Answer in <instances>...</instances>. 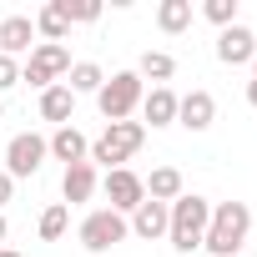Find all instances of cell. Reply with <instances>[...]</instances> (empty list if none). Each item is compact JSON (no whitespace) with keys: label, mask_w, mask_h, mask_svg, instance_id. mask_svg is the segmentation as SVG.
<instances>
[{"label":"cell","mask_w":257,"mask_h":257,"mask_svg":"<svg viewBox=\"0 0 257 257\" xmlns=\"http://www.w3.org/2000/svg\"><path fill=\"white\" fill-rule=\"evenodd\" d=\"M247 232H252V207L247 202H212V222H207L202 247L212 257H242Z\"/></svg>","instance_id":"1"},{"label":"cell","mask_w":257,"mask_h":257,"mask_svg":"<svg viewBox=\"0 0 257 257\" xmlns=\"http://www.w3.org/2000/svg\"><path fill=\"white\" fill-rule=\"evenodd\" d=\"M167 212H172V222H167V242H172L182 257L197 252L202 237H207V222H212V202H207L202 192H182Z\"/></svg>","instance_id":"2"},{"label":"cell","mask_w":257,"mask_h":257,"mask_svg":"<svg viewBox=\"0 0 257 257\" xmlns=\"http://www.w3.org/2000/svg\"><path fill=\"white\" fill-rule=\"evenodd\" d=\"M142 142H147V126H142V121H111L106 132L91 142L86 162H91V167L101 162V167H111V172H116V167H126V162L142 152Z\"/></svg>","instance_id":"3"},{"label":"cell","mask_w":257,"mask_h":257,"mask_svg":"<svg viewBox=\"0 0 257 257\" xmlns=\"http://www.w3.org/2000/svg\"><path fill=\"white\" fill-rule=\"evenodd\" d=\"M142 96H147V81L137 71H116L96 91V106H101V116L111 126V121H132V111H142Z\"/></svg>","instance_id":"4"},{"label":"cell","mask_w":257,"mask_h":257,"mask_svg":"<svg viewBox=\"0 0 257 257\" xmlns=\"http://www.w3.org/2000/svg\"><path fill=\"white\" fill-rule=\"evenodd\" d=\"M81 247L86 252H111L116 242H126L132 237V227H126V217L121 212H111V207H96V212H86V222H81Z\"/></svg>","instance_id":"5"},{"label":"cell","mask_w":257,"mask_h":257,"mask_svg":"<svg viewBox=\"0 0 257 257\" xmlns=\"http://www.w3.org/2000/svg\"><path fill=\"white\" fill-rule=\"evenodd\" d=\"M66 71H71V51L66 46H36L31 51V61L21 66V81L26 86H36V91H46V86H61L66 81Z\"/></svg>","instance_id":"6"},{"label":"cell","mask_w":257,"mask_h":257,"mask_svg":"<svg viewBox=\"0 0 257 257\" xmlns=\"http://www.w3.org/2000/svg\"><path fill=\"white\" fill-rule=\"evenodd\" d=\"M46 157H51V147H46L41 132H16V137L6 142V172H11V182L36 177V172L46 167Z\"/></svg>","instance_id":"7"},{"label":"cell","mask_w":257,"mask_h":257,"mask_svg":"<svg viewBox=\"0 0 257 257\" xmlns=\"http://www.w3.org/2000/svg\"><path fill=\"white\" fill-rule=\"evenodd\" d=\"M106 202H111V212H121V217H132L142 202H147V182L132 172V167H116V172H106Z\"/></svg>","instance_id":"8"},{"label":"cell","mask_w":257,"mask_h":257,"mask_svg":"<svg viewBox=\"0 0 257 257\" xmlns=\"http://www.w3.org/2000/svg\"><path fill=\"white\" fill-rule=\"evenodd\" d=\"M252 56H257V36L242 21L227 26V31H217V61L222 66H252Z\"/></svg>","instance_id":"9"},{"label":"cell","mask_w":257,"mask_h":257,"mask_svg":"<svg viewBox=\"0 0 257 257\" xmlns=\"http://www.w3.org/2000/svg\"><path fill=\"white\" fill-rule=\"evenodd\" d=\"M212 121H217V96H212V91H187V96H177V126H187V132H207Z\"/></svg>","instance_id":"10"},{"label":"cell","mask_w":257,"mask_h":257,"mask_svg":"<svg viewBox=\"0 0 257 257\" xmlns=\"http://www.w3.org/2000/svg\"><path fill=\"white\" fill-rule=\"evenodd\" d=\"M167 222H172V212H167V202H142L132 217H126V227H132V237H142V242H157V237H167Z\"/></svg>","instance_id":"11"},{"label":"cell","mask_w":257,"mask_h":257,"mask_svg":"<svg viewBox=\"0 0 257 257\" xmlns=\"http://www.w3.org/2000/svg\"><path fill=\"white\" fill-rule=\"evenodd\" d=\"M26 51H36V21L31 16H6L0 21V56H26Z\"/></svg>","instance_id":"12"},{"label":"cell","mask_w":257,"mask_h":257,"mask_svg":"<svg viewBox=\"0 0 257 257\" xmlns=\"http://www.w3.org/2000/svg\"><path fill=\"white\" fill-rule=\"evenodd\" d=\"M46 147H51V157L56 162H66V167H76V162H86V152H91V142H86V132L71 121V126H56V132L46 137Z\"/></svg>","instance_id":"13"},{"label":"cell","mask_w":257,"mask_h":257,"mask_svg":"<svg viewBox=\"0 0 257 257\" xmlns=\"http://www.w3.org/2000/svg\"><path fill=\"white\" fill-rule=\"evenodd\" d=\"M142 126H152V132H157V126H177V91L172 86H152L147 96H142Z\"/></svg>","instance_id":"14"},{"label":"cell","mask_w":257,"mask_h":257,"mask_svg":"<svg viewBox=\"0 0 257 257\" xmlns=\"http://www.w3.org/2000/svg\"><path fill=\"white\" fill-rule=\"evenodd\" d=\"M61 197H66V207L91 202V197H96V167H91V162L66 167V172H61Z\"/></svg>","instance_id":"15"},{"label":"cell","mask_w":257,"mask_h":257,"mask_svg":"<svg viewBox=\"0 0 257 257\" xmlns=\"http://www.w3.org/2000/svg\"><path fill=\"white\" fill-rule=\"evenodd\" d=\"M31 21H36V36H41L46 46H61V41L71 36V21H66V11H61V0H46Z\"/></svg>","instance_id":"16"},{"label":"cell","mask_w":257,"mask_h":257,"mask_svg":"<svg viewBox=\"0 0 257 257\" xmlns=\"http://www.w3.org/2000/svg\"><path fill=\"white\" fill-rule=\"evenodd\" d=\"M71 96H96L101 86H106V71L96 66V61H71V71H66V81H61Z\"/></svg>","instance_id":"17"},{"label":"cell","mask_w":257,"mask_h":257,"mask_svg":"<svg viewBox=\"0 0 257 257\" xmlns=\"http://www.w3.org/2000/svg\"><path fill=\"white\" fill-rule=\"evenodd\" d=\"M41 121L71 126V121H76V96H71L66 86H46V91H41Z\"/></svg>","instance_id":"18"},{"label":"cell","mask_w":257,"mask_h":257,"mask_svg":"<svg viewBox=\"0 0 257 257\" xmlns=\"http://www.w3.org/2000/svg\"><path fill=\"white\" fill-rule=\"evenodd\" d=\"M182 192H187V182H182L177 167H157V172L147 177V197H152V202H167V207H172Z\"/></svg>","instance_id":"19"},{"label":"cell","mask_w":257,"mask_h":257,"mask_svg":"<svg viewBox=\"0 0 257 257\" xmlns=\"http://www.w3.org/2000/svg\"><path fill=\"white\" fill-rule=\"evenodd\" d=\"M192 0H162L157 6V26H162V36H182V31H192Z\"/></svg>","instance_id":"20"},{"label":"cell","mask_w":257,"mask_h":257,"mask_svg":"<svg viewBox=\"0 0 257 257\" xmlns=\"http://www.w3.org/2000/svg\"><path fill=\"white\" fill-rule=\"evenodd\" d=\"M137 76H142V81H157V86H167V81L177 76V61H172L167 51H142V61H137Z\"/></svg>","instance_id":"21"},{"label":"cell","mask_w":257,"mask_h":257,"mask_svg":"<svg viewBox=\"0 0 257 257\" xmlns=\"http://www.w3.org/2000/svg\"><path fill=\"white\" fill-rule=\"evenodd\" d=\"M66 227H71V207H66V202H51V207L41 212V222H36L41 242H61V237H66Z\"/></svg>","instance_id":"22"},{"label":"cell","mask_w":257,"mask_h":257,"mask_svg":"<svg viewBox=\"0 0 257 257\" xmlns=\"http://www.w3.org/2000/svg\"><path fill=\"white\" fill-rule=\"evenodd\" d=\"M61 11L71 26H91V21H101V0H61Z\"/></svg>","instance_id":"23"},{"label":"cell","mask_w":257,"mask_h":257,"mask_svg":"<svg viewBox=\"0 0 257 257\" xmlns=\"http://www.w3.org/2000/svg\"><path fill=\"white\" fill-rule=\"evenodd\" d=\"M202 16L217 31H227V26H237V0H202Z\"/></svg>","instance_id":"24"},{"label":"cell","mask_w":257,"mask_h":257,"mask_svg":"<svg viewBox=\"0 0 257 257\" xmlns=\"http://www.w3.org/2000/svg\"><path fill=\"white\" fill-rule=\"evenodd\" d=\"M11 86H21V66H16L11 56H0V96H6Z\"/></svg>","instance_id":"25"},{"label":"cell","mask_w":257,"mask_h":257,"mask_svg":"<svg viewBox=\"0 0 257 257\" xmlns=\"http://www.w3.org/2000/svg\"><path fill=\"white\" fill-rule=\"evenodd\" d=\"M11 192H16V182H11V172L0 167V212H6V202H11Z\"/></svg>","instance_id":"26"},{"label":"cell","mask_w":257,"mask_h":257,"mask_svg":"<svg viewBox=\"0 0 257 257\" xmlns=\"http://www.w3.org/2000/svg\"><path fill=\"white\" fill-rule=\"evenodd\" d=\"M247 106L257 111V81H247Z\"/></svg>","instance_id":"27"},{"label":"cell","mask_w":257,"mask_h":257,"mask_svg":"<svg viewBox=\"0 0 257 257\" xmlns=\"http://www.w3.org/2000/svg\"><path fill=\"white\" fill-rule=\"evenodd\" d=\"M11 237V222H6V212H0V242H6Z\"/></svg>","instance_id":"28"},{"label":"cell","mask_w":257,"mask_h":257,"mask_svg":"<svg viewBox=\"0 0 257 257\" xmlns=\"http://www.w3.org/2000/svg\"><path fill=\"white\" fill-rule=\"evenodd\" d=\"M0 257H21V252H16V247H0Z\"/></svg>","instance_id":"29"},{"label":"cell","mask_w":257,"mask_h":257,"mask_svg":"<svg viewBox=\"0 0 257 257\" xmlns=\"http://www.w3.org/2000/svg\"><path fill=\"white\" fill-rule=\"evenodd\" d=\"M252 81H257V56H252Z\"/></svg>","instance_id":"30"},{"label":"cell","mask_w":257,"mask_h":257,"mask_svg":"<svg viewBox=\"0 0 257 257\" xmlns=\"http://www.w3.org/2000/svg\"><path fill=\"white\" fill-rule=\"evenodd\" d=\"M0 116H6V101H0Z\"/></svg>","instance_id":"31"}]
</instances>
